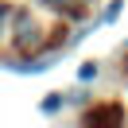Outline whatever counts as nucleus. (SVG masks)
<instances>
[{
  "instance_id": "obj_1",
  "label": "nucleus",
  "mask_w": 128,
  "mask_h": 128,
  "mask_svg": "<svg viewBox=\"0 0 128 128\" xmlns=\"http://www.w3.org/2000/svg\"><path fill=\"white\" fill-rule=\"evenodd\" d=\"M12 24H16V31H12V35H16V47L20 50H35V47H39V27H35V20L31 16H12Z\"/></svg>"
},
{
  "instance_id": "obj_2",
  "label": "nucleus",
  "mask_w": 128,
  "mask_h": 128,
  "mask_svg": "<svg viewBox=\"0 0 128 128\" xmlns=\"http://www.w3.org/2000/svg\"><path fill=\"white\" fill-rule=\"evenodd\" d=\"M58 105H62V97H58V93L43 97V112H58Z\"/></svg>"
},
{
  "instance_id": "obj_3",
  "label": "nucleus",
  "mask_w": 128,
  "mask_h": 128,
  "mask_svg": "<svg viewBox=\"0 0 128 128\" xmlns=\"http://www.w3.org/2000/svg\"><path fill=\"white\" fill-rule=\"evenodd\" d=\"M47 4H50V8H62V12H70V8H78V12H82L78 0H47Z\"/></svg>"
},
{
  "instance_id": "obj_4",
  "label": "nucleus",
  "mask_w": 128,
  "mask_h": 128,
  "mask_svg": "<svg viewBox=\"0 0 128 128\" xmlns=\"http://www.w3.org/2000/svg\"><path fill=\"white\" fill-rule=\"evenodd\" d=\"M120 16V0H112V8H105V16H101V24H112V20Z\"/></svg>"
},
{
  "instance_id": "obj_5",
  "label": "nucleus",
  "mask_w": 128,
  "mask_h": 128,
  "mask_svg": "<svg viewBox=\"0 0 128 128\" xmlns=\"http://www.w3.org/2000/svg\"><path fill=\"white\" fill-rule=\"evenodd\" d=\"M8 20H12V8H8V4H0V27L8 24Z\"/></svg>"
}]
</instances>
